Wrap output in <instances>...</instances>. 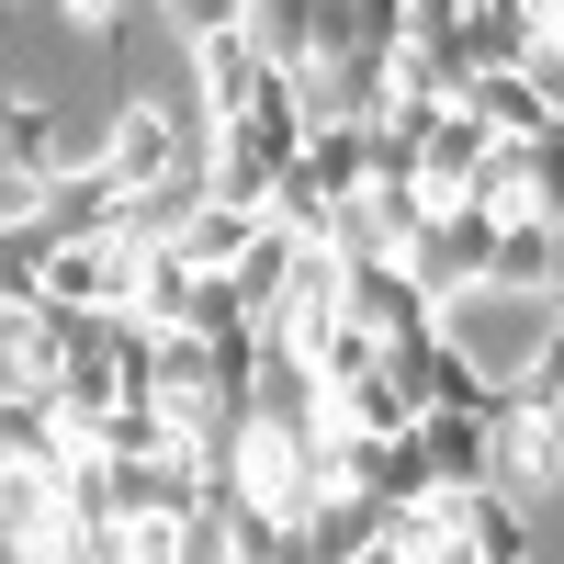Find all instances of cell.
I'll return each mask as SVG.
<instances>
[{
    "instance_id": "cell-1",
    "label": "cell",
    "mask_w": 564,
    "mask_h": 564,
    "mask_svg": "<svg viewBox=\"0 0 564 564\" xmlns=\"http://www.w3.org/2000/svg\"><path fill=\"white\" fill-rule=\"evenodd\" d=\"M430 327H441V339H452L463 361L486 372V384H508L520 361L564 350V316H553V294L531 305V294H486V282H475V294H452V305H430Z\"/></svg>"
},
{
    "instance_id": "cell-2",
    "label": "cell",
    "mask_w": 564,
    "mask_h": 564,
    "mask_svg": "<svg viewBox=\"0 0 564 564\" xmlns=\"http://www.w3.org/2000/svg\"><path fill=\"white\" fill-rule=\"evenodd\" d=\"M486 226H497L486 204H430V215H417V238L395 249V271H406L430 305L475 294V282H486Z\"/></svg>"
},
{
    "instance_id": "cell-3",
    "label": "cell",
    "mask_w": 564,
    "mask_h": 564,
    "mask_svg": "<svg viewBox=\"0 0 564 564\" xmlns=\"http://www.w3.org/2000/svg\"><path fill=\"white\" fill-rule=\"evenodd\" d=\"M384 384H395L417 417H430V406L497 417V384H486V372H475V361H463V350L441 339V327H406V339H384Z\"/></svg>"
},
{
    "instance_id": "cell-4",
    "label": "cell",
    "mask_w": 564,
    "mask_h": 564,
    "mask_svg": "<svg viewBox=\"0 0 564 564\" xmlns=\"http://www.w3.org/2000/svg\"><path fill=\"white\" fill-rule=\"evenodd\" d=\"M238 34H249V57H260V68L294 79V68H327V57L350 45V0H249Z\"/></svg>"
},
{
    "instance_id": "cell-5",
    "label": "cell",
    "mask_w": 564,
    "mask_h": 564,
    "mask_svg": "<svg viewBox=\"0 0 564 564\" xmlns=\"http://www.w3.org/2000/svg\"><path fill=\"white\" fill-rule=\"evenodd\" d=\"M430 520H441L463 553H475V564H542V520H531L508 486H441V497H430Z\"/></svg>"
},
{
    "instance_id": "cell-6",
    "label": "cell",
    "mask_w": 564,
    "mask_h": 564,
    "mask_svg": "<svg viewBox=\"0 0 564 564\" xmlns=\"http://www.w3.org/2000/svg\"><path fill=\"white\" fill-rule=\"evenodd\" d=\"M34 305H68V316H124L135 305V249L124 238H79V249H45Z\"/></svg>"
},
{
    "instance_id": "cell-7",
    "label": "cell",
    "mask_w": 564,
    "mask_h": 564,
    "mask_svg": "<svg viewBox=\"0 0 564 564\" xmlns=\"http://www.w3.org/2000/svg\"><path fill=\"white\" fill-rule=\"evenodd\" d=\"M406 441H417V475L441 486H497V417H463V406H430V417H406Z\"/></svg>"
},
{
    "instance_id": "cell-8",
    "label": "cell",
    "mask_w": 564,
    "mask_h": 564,
    "mask_svg": "<svg viewBox=\"0 0 564 564\" xmlns=\"http://www.w3.org/2000/svg\"><path fill=\"white\" fill-rule=\"evenodd\" d=\"M553 282H564V226L553 215H497L486 226V294H553Z\"/></svg>"
},
{
    "instance_id": "cell-9",
    "label": "cell",
    "mask_w": 564,
    "mask_h": 564,
    "mask_svg": "<svg viewBox=\"0 0 564 564\" xmlns=\"http://www.w3.org/2000/svg\"><path fill=\"white\" fill-rule=\"evenodd\" d=\"M57 148H68V102L0 90V181H12V193H45V181H57Z\"/></svg>"
},
{
    "instance_id": "cell-10",
    "label": "cell",
    "mask_w": 564,
    "mask_h": 564,
    "mask_svg": "<svg viewBox=\"0 0 564 564\" xmlns=\"http://www.w3.org/2000/svg\"><path fill=\"white\" fill-rule=\"evenodd\" d=\"M113 204H124L113 170H57V181L23 204V226H34L45 249H79V238H113Z\"/></svg>"
},
{
    "instance_id": "cell-11",
    "label": "cell",
    "mask_w": 564,
    "mask_h": 564,
    "mask_svg": "<svg viewBox=\"0 0 564 564\" xmlns=\"http://www.w3.org/2000/svg\"><path fill=\"white\" fill-rule=\"evenodd\" d=\"M339 316L361 339H406V327H430V294H417L395 260H339Z\"/></svg>"
},
{
    "instance_id": "cell-12",
    "label": "cell",
    "mask_w": 564,
    "mask_h": 564,
    "mask_svg": "<svg viewBox=\"0 0 564 564\" xmlns=\"http://www.w3.org/2000/svg\"><path fill=\"white\" fill-rule=\"evenodd\" d=\"M452 113H463V124H486V135H564V102H542L520 68H475Z\"/></svg>"
},
{
    "instance_id": "cell-13",
    "label": "cell",
    "mask_w": 564,
    "mask_h": 564,
    "mask_svg": "<svg viewBox=\"0 0 564 564\" xmlns=\"http://www.w3.org/2000/svg\"><path fill=\"white\" fill-rule=\"evenodd\" d=\"M181 57H193V90H181V102H193L204 124H226V113H238L249 90H260V57H249V34H193Z\"/></svg>"
},
{
    "instance_id": "cell-14",
    "label": "cell",
    "mask_w": 564,
    "mask_h": 564,
    "mask_svg": "<svg viewBox=\"0 0 564 564\" xmlns=\"http://www.w3.org/2000/svg\"><path fill=\"white\" fill-rule=\"evenodd\" d=\"M68 452V430H57V406H45L34 384H0V475H45V463Z\"/></svg>"
},
{
    "instance_id": "cell-15",
    "label": "cell",
    "mask_w": 564,
    "mask_h": 564,
    "mask_svg": "<svg viewBox=\"0 0 564 564\" xmlns=\"http://www.w3.org/2000/svg\"><path fill=\"white\" fill-rule=\"evenodd\" d=\"M226 135H238V148H260V159L282 170V159L305 148V113H294V79H282V68H260V90H249L238 113H226Z\"/></svg>"
},
{
    "instance_id": "cell-16",
    "label": "cell",
    "mask_w": 564,
    "mask_h": 564,
    "mask_svg": "<svg viewBox=\"0 0 564 564\" xmlns=\"http://www.w3.org/2000/svg\"><path fill=\"white\" fill-rule=\"evenodd\" d=\"M282 170H305L327 204H350L361 181H372V148H361V124H305V148L282 159Z\"/></svg>"
},
{
    "instance_id": "cell-17",
    "label": "cell",
    "mask_w": 564,
    "mask_h": 564,
    "mask_svg": "<svg viewBox=\"0 0 564 564\" xmlns=\"http://www.w3.org/2000/svg\"><path fill=\"white\" fill-rule=\"evenodd\" d=\"M249 226H260V215H226V204H193V215L170 226V249H159V260H181V271H226V260L249 249Z\"/></svg>"
},
{
    "instance_id": "cell-18",
    "label": "cell",
    "mask_w": 564,
    "mask_h": 564,
    "mask_svg": "<svg viewBox=\"0 0 564 564\" xmlns=\"http://www.w3.org/2000/svg\"><path fill=\"white\" fill-rule=\"evenodd\" d=\"M34 282H45V238L34 226H0V305H34Z\"/></svg>"
},
{
    "instance_id": "cell-19",
    "label": "cell",
    "mask_w": 564,
    "mask_h": 564,
    "mask_svg": "<svg viewBox=\"0 0 564 564\" xmlns=\"http://www.w3.org/2000/svg\"><path fill=\"white\" fill-rule=\"evenodd\" d=\"M238 12L249 0H159V34H181V45L193 34H238Z\"/></svg>"
},
{
    "instance_id": "cell-20",
    "label": "cell",
    "mask_w": 564,
    "mask_h": 564,
    "mask_svg": "<svg viewBox=\"0 0 564 564\" xmlns=\"http://www.w3.org/2000/svg\"><path fill=\"white\" fill-rule=\"evenodd\" d=\"M350 564H406V553H395V542H384V531H372V542H361V553H350Z\"/></svg>"
},
{
    "instance_id": "cell-21",
    "label": "cell",
    "mask_w": 564,
    "mask_h": 564,
    "mask_svg": "<svg viewBox=\"0 0 564 564\" xmlns=\"http://www.w3.org/2000/svg\"><path fill=\"white\" fill-rule=\"evenodd\" d=\"M452 12H475V0H452Z\"/></svg>"
}]
</instances>
